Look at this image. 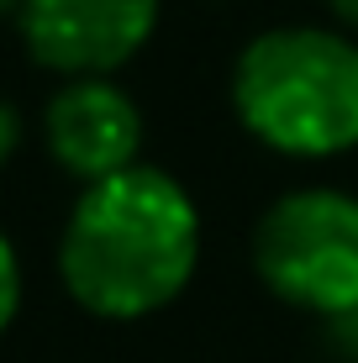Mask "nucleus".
Wrapping results in <instances>:
<instances>
[{"instance_id": "f257e3e1", "label": "nucleus", "mask_w": 358, "mask_h": 363, "mask_svg": "<svg viewBox=\"0 0 358 363\" xmlns=\"http://www.w3.org/2000/svg\"><path fill=\"white\" fill-rule=\"evenodd\" d=\"M206 258V216L195 190L164 164H132L74 190L53 237V274L84 316L132 327L195 284Z\"/></svg>"}, {"instance_id": "f03ea898", "label": "nucleus", "mask_w": 358, "mask_h": 363, "mask_svg": "<svg viewBox=\"0 0 358 363\" xmlns=\"http://www.w3.org/2000/svg\"><path fill=\"white\" fill-rule=\"evenodd\" d=\"M227 111L253 147L290 164L358 153V37L332 21H269L227 64Z\"/></svg>"}, {"instance_id": "7ed1b4c3", "label": "nucleus", "mask_w": 358, "mask_h": 363, "mask_svg": "<svg viewBox=\"0 0 358 363\" xmlns=\"http://www.w3.org/2000/svg\"><path fill=\"white\" fill-rule=\"evenodd\" d=\"M248 269L269 300L316 321L358 311V190L290 184L253 216Z\"/></svg>"}, {"instance_id": "20e7f679", "label": "nucleus", "mask_w": 358, "mask_h": 363, "mask_svg": "<svg viewBox=\"0 0 358 363\" xmlns=\"http://www.w3.org/2000/svg\"><path fill=\"white\" fill-rule=\"evenodd\" d=\"M11 27L27 64L53 79H121L153 48L164 0H27Z\"/></svg>"}, {"instance_id": "39448f33", "label": "nucleus", "mask_w": 358, "mask_h": 363, "mask_svg": "<svg viewBox=\"0 0 358 363\" xmlns=\"http://www.w3.org/2000/svg\"><path fill=\"white\" fill-rule=\"evenodd\" d=\"M37 137L53 174L84 190L142 164L147 111L138 90L121 79H58L37 111Z\"/></svg>"}, {"instance_id": "423d86ee", "label": "nucleus", "mask_w": 358, "mask_h": 363, "mask_svg": "<svg viewBox=\"0 0 358 363\" xmlns=\"http://www.w3.org/2000/svg\"><path fill=\"white\" fill-rule=\"evenodd\" d=\"M21 300H27V269H21V247H16V237L0 227V337L16 327Z\"/></svg>"}, {"instance_id": "0eeeda50", "label": "nucleus", "mask_w": 358, "mask_h": 363, "mask_svg": "<svg viewBox=\"0 0 358 363\" xmlns=\"http://www.w3.org/2000/svg\"><path fill=\"white\" fill-rule=\"evenodd\" d=\"M21 143H27V116H21V106L11 95H0V174L16 164Z\"/></svg>"}, {"instance_id": "6e6552de", "label": "nucleus", "mask_w": 358, "mask_h": 363, "mask_svg": "<svg viewBox=\"0 0 358 363\" xmlns=\"http://www.w3.org/2000/svg\"><path fill=\"white\" fill-rule=\"evenodd\" d=\"M322 11L332 16V27H342V32L358 37V0H322Z\"/></svg>"}, {"instance_id": "1a4fd4ad", "label": "nucleus", "mask_w": 358, "mask_h": 363, "mask_svg": "<svg viewBox=\"0 0 358 363\" xmlns=\"http://www.w3.org/2000/svg\"><path fill=\"white\" fill-rule=\"evenodd\" d=\"M327 332H332V342H337L348 358H358V311H353V316H342V321H332Z\"/></svg>"}, {"instance_id": "9d476101", "label": "nucleus", "mask_w": 358, "mask_h": 363, "mask_svg": "<svg viewBox=\"0 0 358 363\" xmlns=\"http://www.w3.org/2000/svg\"><path fill=\"white\" fill-rule=\"evenodd\" d=\"M21 6H27V0H0V21H16Z\"/></svg>"}]
</instances>
